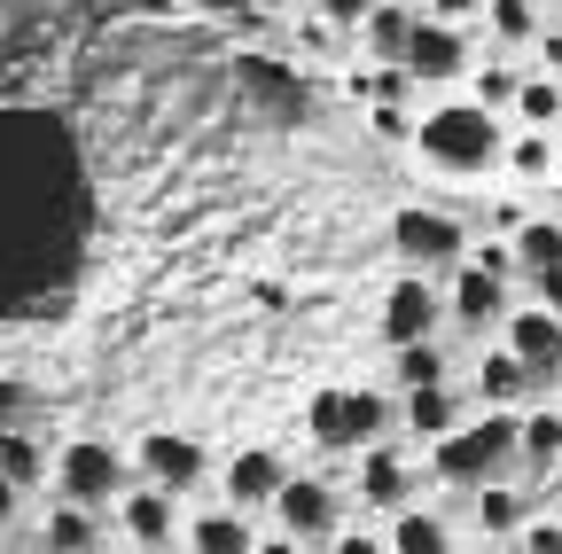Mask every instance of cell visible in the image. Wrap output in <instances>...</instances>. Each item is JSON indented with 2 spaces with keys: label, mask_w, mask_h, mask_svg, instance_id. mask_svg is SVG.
<instances>
[{
  "label": "cell",
  "mask_w": 562,
  "mask_h": 554,
  "mask_svg": "<svg viewBox=\"0 0 562 554\" xmlns=\"http://www.w3.org/2000/svg\"><path fill=\"white\" fill-rule=\"evenodd\" d=\"M406 142H414V157H422V165L446 172V180H484V172H501V142H508V125L461 94V102H430V110L414 117Z\"/></svg>",
  "instance_id": "cell-1"
},
{
  "label": "cell",
  "mask_w": 562,
  "mask_h": 554,
  "mask_svg": "<svg viewBox=\"0 0 562 554\" xmlns=\"http://www.w3.org/2000/svg\"><path fill=\"white\" fill-rule=\"evenodd\" d=\"M508 461H516V406H484L476 422H453L446 438H430V468L461 493L508 476Z\"/></svg>",
  "instance_id": "cell-2"
},
{
  "label": "cell",
  "mask_w": 562,
  "mask_h": 554,
  "mask_svg": "<svg viewBox=\"0 0 562 554\" xmlns=\"http://www.w3.org/2000/svg\"><path fill=\"white\" fill-rule=\"evenodd\" d=\"M391 430H398V398L391 391H313V406H305V438L321 453H360V445H375Z\"/></svg>",
  "instance_id": "cell-3"
},
{
  "label": "cell",
  "mask_w": 562,
  "mask_h": 554,
  "mask_svg": "<svg viewBox=\"0 0 562 554\" xmlns=\"http://www.w3.org/2000/svg\"><path fill=\"white\" fill-rule=\"evenodd\" d=\"M508 242H484V250H469L461 265H453V290H438L446 297V320H461V328H501V313H508Z\"/></svg>",
  "instance_id": "cell-4"
},
{
  "label": "cell",
  "mask_w": 562,
  "mask_h": 554,
  "mask_svg": "<svg viewBox=\"0 0 562 554\" xmlns=\"http://www.w3.org/2000/svg\"><path fill=\"white\" fill-rule=\"evenodd\" d=\"M47 476H55V493H63L70 508H110V500L125 493V453H117L110 438H70V445L47 461Z\"/></svg>",
  "instance_id": "cell-5"
},
{
  "label": "cell",
  "mask_w": 562,
  "mask_h": 554,
  "mask_svg": "<svg viewBox=\"0 0 562 554\" xmlns=\"http://www.w3.org/2000/svg\"><path fill=\"white\" fill-rule=\"evenodd\" d=\"M391 250L406 265H430V273H453L469 258V227L453 212H438V203H398V219H391Z\"/></svg>",
  "instance_id": "cell-6"
},
{
  "label": "cell",
  "mask_w": 562,
  "mask_h": 554,
  "mask_svg": "<svg viewBox=\"0 0 562 554\" xmlns=\"http://www.w3.org/2000/svg\"><path fill=\"white\" fill-rule=\"evenodd\" d=\"M266 508H273L281 531L305 539V546H328V531H344V500H336L328 476H281Z\"/></svg>",
  "instance_id": "cell-7"
},
{
  "label": "cell",
  "mask_w": 562,
  "mask_h": 554,
  "mask_svg": "<svg viewBox=\"0 0 562 554\" xmlns=\"http://www.w3.org/2000/svg\"><path fill=\"white\" fill-rule=\"evenodd\" d=\"M398 63H406V79H414V87H453V79H469V24L414 16Z\"/></svg>",
  "instance_id": "cell-8"
},
{
  "label": "cell",
  "mask_w": 562,
  "mask_h": 554,
  "mask_svg": "<svg viewBox=\"0 0 562 554\" xmlns=\"http://www.w3.org/2000/svg\"><path fill=\"white\" fill-rule=\"evenodd\" d=\"M125 461L140 468V484H157V493H172V500H180V493H195V484L211 476V453H203L195 438H180V430H149Z\"/></svg>",
  "instance_id": "cell-9"
},
{
  "label": "cell",
  "mask_w": 562,
  "mask_h": 554,
  "mask_svg": "<svg viewBox=\"0 0 562 554\" xmlns=\"http://www.w3.org/2000/svg\"><path fill=\"white\" fill-rule=\"evenodd\" d=\"M110 508H117V531H125L140 554H165V546L180 539V500L157 493V484H125Z\"/></svg>",
  "instance_id": "cell-10"
},
{
  "label": "cell",
  "mask_w": 562,
  "mask_h": 554,
  "mask_svg": "<svg viewBox=\"0 0 562 554\" xmlns=\"http://www.w3.org/2000/svg\"><path fill=\"white\" fill-rule=\"evenodd\" d=\"M406 500H414V461H406L391 438L360 445V508H368V516H391V508H406Z\"/></svg>",
  "instance_id": "cell-11"
},
{
  "label": "cell",
  "mask_w": 562,
  "mask_h": 554,
  "mask_svg": "<svg viewBox=\"0 0 562 554\" xmlns=\"http://www.w3.org/2000/svg\"><path fill=\"white\" fill-rule=\"evenodd\" d=\"M438 320H446V297H438L430 273H406V282H391V297H383V336H391V343H422Z\"/></svg>",
  "instance_id": "cell-12"
},
{
  "label": "cell",
  "mask_w": 562,
  "mask_h": 554,
  "mask_svg": "<svg viewBox=\"0 0 562 554\" xmlns=\"http://www.w3.org/2000/svg\"><path fill=\"white\" fill-rule=\"evenodd\" d=\"M501 343L539 375V368H562V313H547V305H516V313H501Z\"/></svg>",
  "instance_id": "cell-13"
},
{
  "label": "cell",
  "mask_w": 562,
  "mask_h": 554,
  "mask_svg": "<svg viewBox=\"0 0 562 554\" xmlns=\"http://www.w3.org/2000/svg\"><path fill=\"white\" fill-rule=\"evenodd\" d=\"M281 476H290V468H281V453H266V445H243V453L220 468V484H227V508H243V516H250V508H266Z\"/></svg>",
  "instance_id": "cell-14"
},
{
  "label": "cell",
  "mask_w": 562,
  "mask_h": 554,
  "mask_svg": "<svg viewBox=\"0 0 562 554\" xmlns=\"http://www.w3.org/2000/svg\"><path fill=\"white\" fill-rule=\"evenodd\" d=\"M398 422L422 438V445H430V438H446L453 422H461V391L453 383H430V391H406L398 398Z\"/></svg>",
  "instance_id": "cell-15"
},
{
  "label": "cell",
  "mask_w": 562,
  "mask_h": 554,
  "mask_svg": "<svg viewBox=\"0 0 562 554\" xmlns=\"http://www.w3.org/2000/svg\"><path fill=\"white\" fill-rule=\"evenodd\" d=\"M501 172H508V180H524V188L554 180V133H539V125H516L508 142H501Z\"/></svg>",
  "instance_id": "cell-16"
},
{
  "label": "cell",
  "mask_w": 562,
  "mask_h": 554,
  "mask_svg": "<svg viewBox=\"0 0 562 554\" xmlns=\"http://www.w3.org/2000/svg\"><path fill=\"white\" fill-rule=\"evenodd\" d=\"M391 554H453V531H446V516H430V508H391V539H383Z\"/></svg>",
  "instance_id": "cell-17"
},
{
  "label": "cell",
  "mask_w": 562,
  "mask_h": 554,
  "mask_svg": "<svg viewBox=\"0 0 562 554\" xmlns=\"http://www.w3.org/2000/svg\"><path fill=\"white\" fill-rule=\"evenodd\" d=\"M250 546H258V531L243 508H211L188 523V554H250Z\"/></svg>",
  "instance_id": "cell-18"
},
{
  "label": "cell",
  "mask_w": 562,
  "mask_h": 554,
  "mask_svg": "<svg viewBox=\"0 0 562 554\" xmlns=\"http://www.w3.org/2000/svg\"><path fill=\"white\" fill-rule=\"evenodd\" d=\"M360 32V47H368V63H398V47H406V32H414V9L406 0H375V9L351 24Z\"/></svg>",
  "instance_id": "cell-19"
},
{
  "label": "cell",
  "mask_w": 562,
  "mask_h": 554,
  "mask_svg": "<svg viewBox=\"0 0 562 554\" xmlns=\"http://www.w3.org/2000/svg\"><path fill=\"white\" fill-rule=\"evenodd\" d=\"M47 445L24 430V422H9V430H0V476H9L16 484V493H40V484H47Z\"/></svg>",
  "instance_id": "cell-20"
},
{
  "label": "cell",
  "mask_w": 562,
  "mask_h": 554,
  "mask_svg": "<svg viewBox=\"0 0 562 554\" xmlns=\"http://www.w3.org/2000/svg\"><path fill=\"white\" fill-rule=\"evenodd\" d=\"M508 265H516V273L562 265V219H516V227H508Z\"/></svg>",
  "instance_id": "cell-21"
},
{
  "label": "cell",
  "mask_w": 562,
  "mask_h": 554,
  "mask_svg": "<svg viewBox=\"0 0 562 554\" xmlns=\"http://www.w3.org/2000/svg\"><path fill=\"white\" fill-rule=\"evenodd\" d=\"M102 546V523H94V508H55L47 523H40V554H94Z\"/></svg>",
  "instance_id": "cell-22"
},
{
  "label": "cell",
  "mask_w": 562,
  "mask_h": 554,
  "mask_svg": "<svg viewBox=\"0 0 562 554\" xmlns=\"http://www.w3.org/2000/svg\"><path fill=\"white\" fill-rule=\"evenodd\" d=\"M516 461H531V468H554L562 461V406L516 414Z\"/></svg>",
  "instance_id": "cell-23"
},
{
  "label": "cell",
  "mask_w": 562,
  "mask_h": 554,
  "mask_svg": "<svg viewBox=\"0 0 562 554\" xmlns=\"http://www.w3.org/2000/svg\"><path fill=\"white\" fill-rule=\"evenodd\" d=\"M524 391H531V368H524V360L508 352V343H501V352H484V360H476V398H484V406H516Z\"/></svg>",
  "instance_id": "cell-24"
},
{
  "label": "cell",
  "mask_w": 562,
  "mask_h": 554,
  "mask_svg": "<svg viewBox=\"0 0 562 554\" xmlns=\"http://www.w3.org/2000/svg\"><path fill=\"white\" fill-rule=\"evenodd\" d=\"M476 24L492 32V47H531V32H539L547 16H539V0H484Z\"/></svg>",
  "instance_id": "cell-25"
},
{
  "label": "cell",
  "mask_w": 562,
  "mask_h": 554,
  "mask_svg": "<svg viewBox=\"0 0 562 554\" xmlns=\"http://www.w3.org/2000/svg\"><path fill=\"white\" fill-rule=\"evenodd\" d=\"M414 94H422V87L406 79V63H360V71H351V102H360V110H368V102H391V110H406Z\"/></svg>",
  "instance_id": "cell-26"
},
{
  "label": "cell",
  "mask_w": 562,
  "mask_h": 554,
  "mask_svg": "<svg viewBox=\"0 0 562 554\" xmlns=\"http://www.w3.org/2000/svg\"><path fill=\"white\" fill-rule=\"evenodd\" d=\"M391 383L398 391H430V383H446V343L438 336H422V343H391Z\"/></svg>",
  "instance_id": "cell-27"
},
{
  "label": "cell",
  "mask_w": 562,
  "mask_h": 554,
  "mask_svg": "<svg viewBox=\"0 0 562 554\" xmlns=\"http://www.w3.org/2000/svg\"><path fill=\"white\" fill-rule=\"evenodd\" d=\"M476 531H492V539H508V531H524V493L508 476H492V484H476Z\"/></svg>",
  "instance_id": "cell-28"
},
{
  "label": "cell",
  "mask_w": 562,
  "mask_h": 554,
  "mask_svg": "<svg viewBox=\"0 0 562 554\" xmlns=\"http://www.w3.org/2000/svg\"><path fill=\"white\" fill-rule=\"evenodd\" d=\"M524 125H539V133H554L562 125V79H547V71H524V87H516V102H508Z\"/></svg>",
  "instance_id": "cell-29"
},
{
  "label": "cell",
  "mask_w": 562,
  "mask_h": 554,
  "mask_svg": "<svg viewBox=\"0 0 562 554\" xmlns=\"http://www.w3.org/2000/svg\"><path fill=\"white\" fill-rule=\"evenodd\" d=\"M461 87H469V102H476V110H492V117H501V110L516 102L524 71H516V63H469V79H461Z\"/></svg>",
  "instance_id": "cell-30"
},
{
  "label": "cell",
  "mask_w": 562,
  "mask_h": 554,
  "mask_svg": "<svg viewBox=\"0 0 562 554\" xmlns=\"http://www.w3.org/2000/svg\"><path fill=\"white\" fill-rule=\"evenodd\" d=\"M375 9V0H305V16H321L328 32H351V24H360Z\"/></svg>",
  "instance_id": "cell-31"
},
{
  "label": "cell",
  "mask_w": 562,
  "mask_h": 554,
  "mask_svg": "<svg viewBox=\"0 0 562 554\" xmlns=\"http://www.w3.org/2000/svg\"><path fill=\"white\" fill-rule=\"evenodd\" d=\"M180 9H195L211 24H258V0H180Z\"/></svg>",
  "instance_id": "cell-32"
},
{
  "label": "cell",
  "mask_w": 562,
  "mask_h": 554,
  "mask_svg": "<svg viewBox=\"0 0 562 554\" xmlns=\"http://www.w3.org/2000/svg\"><path fill=\"white\" fill-rule=\"evenodd\" d=\"M328 554H391L368 523H351V531H328Z\"/></svg>",
  "instance_id": "cell-33"
},
{
  "label": "cell",
  "mask_w": 562,
  "mask_h": 554,
  "mask_svg": "<svg viewBox=\"0 0 562 554\" xmlns=\"http://www.w3.org/2000/svg\"><path fill=\"white\" fill-rule=\"evenodd\" d=\"M368 133H383V142H406L414 117H406V110H391V102H368Z\"/></svg>",
  "instance_id": "cell-34"
},
{
  "label": "cell",
  "mask_w": 562,
  "mask_h": 554,
  "mask_svg": "<svg viewBox=\"0 0 562 554\" xmlns=\"http://www.w3.org/2000/svg\"><path fill=\"white\" fill-rule=\"evenodd\" d=\"M531 55H539L547 79H562V24H539V32H531Z\"/></svg>",
  "instance_id": "cell-35"
},
{
  "label": "cell",
  "mask_w": 562,
  "mask_h": 554,
  "mask_svg": "<svg viewBox=\"0 0 562 554\" xmlns=\"http://www.w3.org/2000/svg\"><path fill=\"white\" fill-rule=\"evenodd\" d=\"M476 9H484V0H422L414 16H438V24H476Z\"/></svg>",
  "instance_id": "cell-36"
},
{
  "label": "cell",
  "mask_w": 562,
  "mask_h": 554,
  "mask_svg": "<svg viewBox=\"0 0 562 554\" xmlns=\"http://www.w3.org/2000/svg\"><path fill=\"white\" fill-rule=\"evenodd\" d=\"M524 282H531V305L562 313V265H547V273H524Z\"/></svg>",
  "instance_id": "cell-37"
},
{
  "label": "cell",
  "mask_w": 562,
  "mask_h": 554,
  "mask_svg": "<svg viewBox=\"0 0 562 554\" xmlns=\"http://www.w3.org/2000/svg\"><path fill=\"white\" fill-rule=\"evenodd\" d=\"M24 414H32V391L0 375V430H9V422H24Z\"/></svg>",
  "instance_id": "cell-38"
},
{
  "label": "cell",
  "mask_w": 562,
  "mask_h": 554,
  "mask_svg": "<svg viewBox=\"0 0 562 554\" xmlns=\"http://www.w3.org/2000/svg\"><path fill=\"white\" fill-rule=\"evenodd\" d=\"M297 47H305V55H328V47H336V32H328V24H321V16H313V24H305V32H297Z\"/></svg>",
  "instance_id": "cell-39"
},
{
  "label": "cell",
  "mask_w": 562,
  "mask_h": 554,
  "mask_svg": "<svg viewBox=\"0 0 562 554\" xmlns=\"http://www.w3.org/2000/svg\"><path fill=\"white\" fill-rule=\"evenodd\" d=\"M250 554H313V546H305V539H290V531H281V539H258Z\"/></svg>",
  "instance_id": "cell-40"
},
{
  "label": "cell",
  "mask_w": 562,
  "mask_h": 554,
  "mask_svg": "<svg viewBox=\"0 0 562 554\" xmlns=\"http://www.w3.org/2000/svg\"><path fill=\"white\" fill-rule=\"evenodd\" d=\"M16 516H24V493H16L9 476H0V523H16Z\"/></svg>",
  "instance_id": "cell-41"
},
{
  "label": "cell",
  "mask_w": 562,
  "mask_h": 554,
  "mask_svg": "<svg viewBox=\"0 0 562 554\" xmlns=\"http://www.w3.org/2000/svg\"><path fill=\"white\" fill-rule=\"evenodd\" d=\"M531 554H562V523H539L531 531Z\"/></svg>",
  "instance_id": "cell-42"
},
{
  "label": "cell",
  "mask_w": 562,
  "mask_h": 554,
  "mask_svg": "<svg viewBox=\"0 0 562 554\" xmlns=\"http://www.w3.org/2000/svg\"><path fill=\"white\" fill-rule=\"evenodd\" d=\"M125 9H140V16H180V0H125Z\"/></svg>",
  "instance_id": "cell-43"
},
{
  "label": "cell",
  "mask_w": 562,
  "mask_h": 554,
  "mask_svg": "<svg viewBox=\"0 0 562 554\" xmlns=\"http://www.w3.org/2000/svg\"><path fill=\"white\" fill-rule=\"evenodd\" d=\"M554 180H562V125H554Z\"/></svg>",
  "instance_id": "cell-44"
},
{
  "label": "cell",
  "mask_w": 562,
  "mask_h": 554,
  "mask_svg": "<svg viewBox=\"0 0 562 554\" xmlns=\"http://www.w3.org/2000/svg\"><path fill=\"white\" fill-rule=\"evenodd\" d=\"M258 9H290V0H258Z\"/></svg>",
  "instance_id": "cell-45"
},
{
  "label": "cell",
  "mask_w": 562,
  "mask_h": 554,
  "mask_svg": "<svg viewBox=\"0 0 562 554\" xmlns=\"http://www.w3.org/2000/svg\"><path fill=\"white\" fill-rule=\"evenodd\" d=\"M554 476H562V461H554Z\"/></svg>",
  "instance_id": "cell-46"
},
{
  "label": "cell",
  "mask_w": 562,
  "mask_h": 554,
  "mask_svg": "<svg viewBox=\"0 0 562 554\" xmlns=\"http://www.w3.org/2000/svg\"><path fill=\"white\" fill-rule=\"evenodd\" d=\"M133 554H140V546H133Z\"/></svg>",
  "instance_id": "cell-47"
}]
</instances>
